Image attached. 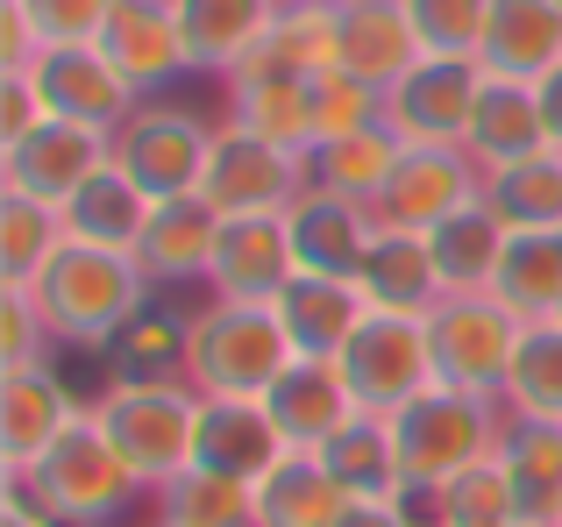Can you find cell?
Here are the masks:
<instances>
[{"instance_id": "44", "label": "cell", "mask_w": 562, "mask_h": 527, "mask_svg": "<svg viewBox=\"0 0 562 527\" xmlns=\"http://www.w3.org/2000/svg\"><path fill=\"white\" fill-rule=\"evenodd\" d=\"M29 22H36L43 43H93L100 29H108L114 0H22Z\"/></svg>"}, {"instance_id": "41", "label": "cell", "mask_w": 562, "mask_h": 527, "mask_svg": "<svg viewBox=\"0 0 562 527\" xmlns=\"http://www.w3.org/2000/svg\"><path fill=\"white\" fill-rule=\"evenodd\" d=\"M427 527H477V520H513V485H506V463L484 457L470 463L463 478H449L441 492H427L420 500Z\"/></svg>"}, {"instance_id": "6", "label": "cell", "mask_w": 562, "mask_h": 527, "mask_svg": "<svg viewBox=\"0 0 562 527\" xmlns=\"http://www.w3.org/2000/svg\"><path fill=\"white\" fill-rule=\"evenodd\" d=\"M214 128L206 114L171 108V100H143L122 128H114V165L143 186L150 200H192L206 186V157H214Z\"/></svg>"}, {"instance_id": "1", "label": "cell", "mask_w": 562, "mask_h": 527, "mask_svg": "<svg viewBox=\"0 0 562 527\" xmlns=\"http://www.w3.org/2000/svg\"><path fill=\"white\" fill-rule=\"evenodd\" d=\"M150 278L128 250H100V243H65L50 264L36 271L29 300H36L43 328H50L57 349H93L108 357V343L128 328V321L150 306Z\"/></svg>"}, {"instance_id": "14", "label": "cell", "mask_w": 562, "mask_h": 527, "mask_svg": "<svg viewBox=\"0 0 562 527\" xmlns=\"http://www.w3.org/2000/svg\"><path fill=\"white\" fill-rule=\"evenodd\" d=\"M477 93H484L477 57H420V65L384 93V122L406 143H463L470 114H477Z\"/></svg>"}, {"instance_id": "23", "label": "cell", "mask_w": 562, "mask_h": 527, "mask_svg": "<svg viewBox=\"0 0 562 527\" xmlns=\"http://www.w3.org/2000/svg\"><path fill=\"white\" fill-rule=\"evenodd\" d=\"M285 457L263 400H200V435H192V463L235 485H257L271 463Z\"/></svg>"}, {"instance_id": "24", "label": "cell", "mask_w": 562, "mask_h": 527, "mask_svg": "<svg viewBox=\"0 0 562 527\" xmlns=\"http://www.w3.org/2000/svg\"><path fill=\"white\" fill-rule=\"evenodd\" d=\"M214 243H221V214L206 208L200 193L192 200H157L150 228L136 243V264L157 292L171 285H206V264H214Z\"/></svg>"}, {"instance_id": "30", "label": "cell", "mask_w": 562, "mask_h": 527, "mask_svg": "<svg viewBox=\"0 0 562 527\" xmlns=\"http://www.w3.org/2000/svg\"><path fill=\"white\" fill-rule=\"evenodd\" d=\"M150 214H157V200L143 193V186L128 179L122 165H108L100 179H86L79 193L65 200L71 243H100V250H128V257H136V243H143V228H150Z\"/></svg>"}, {"instance_id": "48", "label": "cell", "mask_w": 562, "mask_h": 527, "mask_svg": "<svg viewBox=\"0 0 562 527\" xmlns=\"http://www.w3.org/2000/svg\"><path fill=\"white\" fill-rule=\"evenodd\" d=\"M342 527H427L420 500H357L342 514Z\"/></svg>"}, {"instance_id": "19", "label": "cell", "mask_w": 562, "mask_h": 527, "mask_svg": "<svg viewBox=\"0 0 562 527\" xmlns=\"http://www.w3.org/2000/svg\"><path fill=\"white\" fill-rule=\"evenodd\" d=\"M271 314H278V328H285L292 357H321V363H335V357H342V343L363 328L371 300H363L357 278L292 271V285L271 300Z\"/></svg>"}, {"instance_id": "22", "label": "cell", "mask_w": 562, "mask_h": 527, "mask_svg": "<svg viewBox=\"0 0 562 527\" xmlns=\"http://www.w3.org/2000/svg\"><path fill=\"white\" fill-rule=\"evenodd\" d=\"M349 492L335 485V471L306 449H285L271 471L249 485V527H342Z\"/></svg>"}, {"instance_id": "21", "label": "cell", "mask_w": 562, "mask_h": 527, "mask_svg": "<svg viewBox=\"0 0 562 527\" xmlns=\"http://www.w3.org/2000/svg\"><path fill=\"white\" fill-rule=\"evenodd\" d=\"M285 228H292V250H300V271L357 278V264L378 236V214L357 208V200H342V193H328V186H306L285 208Z\"/></svg>"}, {"instance_id": "28", "label": "cell", "mask_w": 562, "mask_h": 527, "mask_svg": "<svg viewBox=\"0 0 562 527\" xmlns=\"http://www.w3.org/2000/svg\"><path fill=\"white\" fill-rule=\"evenodd\" d=\"M463 150L477 157L484 171L520 165V157L549 150V128H541V100H535V86H527V79H492V71H484V93H477V114H470Z\"/></svg>"}, {"instance_id": "33", "label": "cell", "mask_w": 562, "mask_h": 527, "mask_svg": "<svg viewBox=\"0 0 562 527\" xmlns=\"http://www.w3.org/2000/svg\"><path fill=\"white\" fill-rule=\"evenodd\" d=\"M398 157H406V136H398L392 122L357 128V136L321 143V150H314V186L357 200V208H378L384 186H392V171H398Z\"/></svg>"}, {"instance_id": "34", "label": "cell", "mask_w": 562, "mask_h": 527, "mask_svg": "<svg viewBox=\"0 0 562 527\" xmlns=\"http://www.w3.org/2000/svg\"><path fill=\"white\" fill-rule=\"evenodd\" d=\"M321 463L335 471V485H342L349 500H413L406 471H398V449H392V428H384L378 414L349 421V428L321 449Z\"/></svg>"}, {"instance_id": "52", "label": "cell", "mask_w": 562, "mask_h": 527, "mask_svg": "<svg viewBox=\"0 0 562 527\" xmlns=\"http://www.w3.org/2000/svg\"><path fill=\"white\" fill-rule=\"evenodd\" d=\"M306 8H342V0H306Z\"/></svg>"}, {"instance_id": "45", "label": "cell", "mask_w": 562, "mask_h": 527, "mask_svg": "<svg viewBox=\"0 0 562 527\" xmlns=\"http://www.w3.org/2000/svg\"><path fill=\"white\" fill-rule=\"evenodd\" d=\"M50 349L57 343H50V328H43L36 300L0 285V363H36V357H50Z\"/></svg>"}, {"instance_id": "12", "label": "cell", "mask_w": 562, "mask_h": 527, "mask_svg": "<svg viewBox=\"0 0 562 527\" xmlns=\"http://www.w3.org/2000/svg\"><path fill=\"white\" fill-rule=\"evenodd\" d=\"M484 200V165L463 150V143H406V157H398L392 186H384L378 200V228H435L449 222V214L477 208Z\"/></svg>"}, {"instance_id": "5", "label": "cell", "mask_w": 562, "mask_h": 527, "mask_svg": "<svg viewBox=\"0 0 562 527\" xmlns=\"http://www.w3.org/2000/svg\"><path fill=\"white\" fill-rule=\"evenodd\" d=\"M93 428L122 449V463L143 478V492H157L179 471H192L200 392L186 378H171V385H100L93 392Z\"/></svg>"}, {"instance_id": "29", "label": "cell", "mask_w": 562, "mask_h": 527, "mask_svg": "<svg viewBox=\"0 0 562 527\" xmlns=\"http://www.w3.org/2000/svg\"><path fill=\"white\" fill-rule=\"evenodd\" d=\"M498 463L513 485V520L562 527V421H513Z\"/></svg>"}, {"instance_id": "7", "label": "cell", "mask_w": 562, "mask_h": 527, "mask_svg": "<svg viewBox=\"0 0 562 527\" xmlns=\"http://www.w3.org/2000/svg\"><path fill=\"white\" fill-rule=\"evenodd\" d=\"M520 314L492 300V292H449L427 314V357H435V385L456 392H506L513 349H520Z\"/></svg>"}, {"instance_id": "31", "label": "cell", "mask_w": 562, "mask_h": 527, "mask_svg": "<svg viewBox=\"0 0 562 527\" xmlns=\"http://www.w3.org/2000/svg\"><path fill=\"white\" fill-rule=\"evenodd\" d=\"M484 208L513 236H562V150H535L520 165L484 171Z\"/></svg>"}, {"instance_id": "20", "label": "cell", "mask_w": 562, "mask_h": 527, "mask_svg": "<svg viewBox=\"0 0 562 527\" xmlns=\"http://www.w3.org/2000/svg\"><path fill=\"white\" fill-rule=\"evenodd\" d=\"M335 71V8H306V0H285L278 22L257 36V51L228 71V93L243 86H278V79H321Z\"/></svg>"}, {"instance_id": "16", "label": "cell", "mask_w": 562, "mask_h": 527, "mask_svg": "<svg viewBox=\"0 0 562 527\" xmlns=\"http://www.w3.org/2000/svg\"><path fill=\"white\" fill-rule=\"evenodd\" d=\"M93 43L108 51V65L122 71L143 100H165V86H179L192 71L186 29H179V8H171V0H114L108 29H100Z\"/></svg>"}, {"instance_id": "43", "label": "cell", "mask_w": 562, "mask_h": 527, "mask_svg": "<svg viewBox=\"0 0 562 527\" xmlns=\"http://www.w3.org/2000/svg\"><path fill=\"white\" fill-rule=\"evenodd\" d=\"M314 122H321V143H342L357 128H378L384 122V93L349 71H321L314 79Z\"/></svg>"}, {"instance_id": "37", "label": "cell", "mask_w": 562, "mask_h": 527, "mask_svg": "<svg viewBox=\"0 0 562 527\" xmlns=\"http://www.w3.org/2000/svg\"><path fill=\"white\" fill-rule=\"evenodd\" d=\"M498 400H506L513 421H562V314L520 328V349H513Z\"/></svg>"}, {"instance_id": "11", "label": "cell", "mask_w": 562, "mask_h": 527, "mask_svg": "<svg viewBox=\"0 0 562 527\" xmlns=\"http://www.w3.org/2000/svg\"><path fill=\"white\" fill-rule=\"evenodd\" d=\"M114 165V136L93 122H43L36 136L8 143L0 150V193H22V200H43V208H65L86 179Z\"/></svg>"}, {"instance_id": "42", "label": "cell", "mask_w": 562, "mask_h": 527, "mask_svg": "<svg viewBox=\"0 0 562 527\" xmlns=\"http://www.w3.org/2000/svg\"><path fill=\"white\" fill-rule=\"evenodd\" d=\"M406 14H413V29H420L427 57H477L492 0H406Z\"/></svg>"}, {"instance_id": "8", "label": "cell", "mask_w": 562, "mask_h": 527, "mask_svg": "<svg viewBox=\"0 0 562 527\" xmlns=\"http://www.w3.org/2000/svg\"><path fill=\"white\" fill-rule=\"evenodd\" d=\"M306 186H314V157L278 150L257 128H243L235 114H221L214 157H206V186H200V200L221 222H228V214H285Z\"/></svg>"}, {"instance_id": "27", "label": "cell", "mask_w": 562, "mask_h": 527, "mask_svg": "<svg viewBox=\"0 0 562 527\" xmlns=\"http://www.w3.org/2000/svg\"><path fill=\"white\" fill-rule=\"evenodd\" d=\"M171 8H179L192 71H200V79H228V71L257 51L263 29L278 22L285 0H171Z\"/></svg>"}, {"instance_id": "47", "label": "cell", "mask_w": 562, "mask_h": 527, "mask_svg": "<svg viewBox=\"0 0 562 527\" xmlns=\"http://www.w3.org/2000/svg\"><path fill=\"white\" fill-rule=\"evenodd\" d=\"M36 51H43V36H36V22H29V8L22 0H0V71L29 65Z\"/></svg>"}, {"instance_id": "15", "label": "cell", "mask_w": 562, "mask_h": 527, "mask_svg": "<svg viewBox=\"0 0 562 527\" xmlns=\"http://www.w3.org/2000/svg\"><path fill=\"white\" fill-rule=\"evenodd\" d=\"M300 271V250H292L285 214H228L214 243V264H206V300H249L271 306L278 292Z\"/></svg>"}, {"instance_id": "51", "label": "cell", "mask_w": 562, "mask_h": 527, "mask_svg": "<svg viewBox=\"0 0 562 527\" xmlns=\"http://www.w3.org/2000/svg\"><path fill=\"white\" fill-rule=\"evenodd\" d=\"M477 527H520V520H477Z\"/></svg>"}, {"instance_id": "46", "label": "cell", "mask_w": 562, "mask_h": 527, "mask_svg": "<svg viewBox=\"0 0 562 527\" xmlns=\"http://www.w3.org/2000/svg\"><path fill=\"white\" fill-rule=\"evenodd\" d=\"M43 122H50V108H43L36 79H29L22 65L0 71V150H8V143H22V136H36Z\"/></svg>"}, {"instance_id": "36", "label": "cell", "mask_w": 562, "mask_h": 527, "mask_svg": "<svg viewBox=\"0 0 562 527\" xmlns=\"http://www.w3.org/2000/svg\"><path fill=\"white\" fill-rule=\"evenodd\" d=\"M492 300L520 321L562 314V236H506V257L492 271Z\"/></svg>"}, {"instance_id": "9", "label": "cell", "mask_w": 562, "mask_h": 527, "mask_svg": "<svg viewBox=\"0 0 562 527\" xmlns=\"http://www.w3.org/2000/svg\"><path fill=\"white\" fill-rule=\"evenodd\" d=\"M342 378L357 414L392 421L406 400H420L435 385V357H427V314H363V328L342 343Z\"/></svg>"}, {"instance_id": "10", "label": "cell", "mask_w": 562, "mask_h": 527, "mask_svg": "<svg viewBox=\"0 0 562 527\" xmlns=\"http://www.w3.org/2000/svg\"><path fill=\"white\" fill-rule=\"evenodd\" d=\"M93 414V400H79L57 357L36 363H0V471L22 478L43 449H57L79 421Z\"/></svg>"}, {"instance_id": "26", "label": "cell", "mask_w": 562, "mask_h": 527, "mask_svg": "<svg viewBox=\"0 0 562 527\" xmlns=\"http://www.w3.org/2000/svg\"><path fill=\"white\" fill-rule=\"evenodd\" d=\"M477 65L492 79H549L562 65V0H492Z\"/></svg>"}, {"instance_id": "17", "label": "cell", "mask_w": 562, "mask_h": 527, "mask_svg": "<svg viewBox=\"0 0 562 527\" xmlns=\"http://www.w3.org/2000/svg\"><path fill=\"white\" fill-rule=\"evenodd\" d=\"M420 29H413L406 0H342L335 8V71L392 93L413 65H420Z\"/></svg>"}, {"instance_id": "2", "label": "cell", "mask_w": 562, "mask_h": 527, "mask_svg": "<svg viewBox=\"0 0 562 527\" xmlns=\"http://www.w3.org/2000/svg\"><path fill=\"white\" fill-rule=\"evenodd\" d=\"M392 449H398V471H406L413 500L441 492L449 478H463L470 463L498 457L506 449V400L498 392H456V385H427L420 400H406L392 421Z\"/></svg>"}, {"instance_id": "13", "label": "cell", "mask_w": 562, "mask_h": 527, "mask_svg": "<svg viewBox=\"0 0 562 527\" xmlns=\"http://www.w3.org/2000/svg\"><path fill=\"white\" fill-rule=\"evenodd\" d=\"M22 71L36 79L43 108H50L57 122H93V128H108V136H114V128L143 108V93L108 65L100 43H43Z\"/></svg>"}, {"instance_id": "39", "label": "cell", "mask_w": 562, "mask_h": 527, "mask_svg": "<svg viewBox=\"0 0 562 527\" xmlns=\"http://www.w3.org/2000/svg\"><path fill=\"white\" fill-rule=\"evenodd\" d=\"M228 114H235L243 128H257L263 143H278V150H300V157H314V150H321V122H314V79L243 86V93H228Z\"/></svg>"}, {"instance_id": "32", "label": "cell", "mask_w": 562, "mask_h": 527, "mask_svg": "<svg viewBox=\"0 0 562 527\" xmlns=\"http://www.w3.org/2000/svg\"><path fill=\"white\" fill-rule=\"evenodd\" d=\"M506 236H513V228L498 222L484 200L427 228V250H435L441 292H492V271H498V257H506Z\"/></svg>"}, {"instance_id": "50", "label": "cell", "mask_w": 562, "mask_h": 527, "mask_svg": "<svg viewBox=\"0 0 562 527\" xmlns=\"http://www.w3.org/2000/svg\"><path fill=\"white\" fill-rule=\"evenodd\" d=\"M0 527H57V520L43 514V506L29 500L22 485H8V492H0Z\"/></svg>"}, {"instance_id": "18", "label": "cell", "mask_w": 562, "mask_h": 527, "mask_svg": "<svg viewBox=\"0 0 562 527\" xmlns=\"http://www.w3.org/2000/svg\"><path fill=\"white\" fill-rule=\"evenodd\" d=\"M263 414H271V428H278V442H285V449H306V457H321V449H328L335 435L357 421V400H349L342 363L292 357V371L278 378L271 392H263Z\"/></svg>"}, {"instance_id": "4", "label": "cell", "mask_w": 562, "mask_h": 527, "mask_svg": "<svg viewBox=\"0 0 562 527\" xmlns=\"http://www.w3.org/2000/svg\"><path fill=\"white\" fill-rule=\"evenodd\" d=\"M8 485H22L57 527H114L136 500H150L143 478L122 463V449L93 428V414H86L57 449H43L22 478H8Z\"/></svg>"}, {"instance_id": "38", "label": "cell", "mask_w": 562, "mask_h": 527, "mask_svg": "<svg viewBox=\"0 0 562 527\" xmlns=\"http://www.w3.org/2000/svg\"><path fill=\"white\" fill-rule=\"evenodd\" d=\"M65 243H71L65 208H43V200L0 193V285H8V292H29V285H36V271L65 250Z\"/></svg>"}, {"instance_id": "40", "label": "cell", "mask_w": 562, "mask_h": 527, "mask_svg": "<svg viewBox=\"0 0 562 527\" xmlns=\"http://www.w3.org/2000/svg\"><path fill=\"white\" fill-rule=\"evenodd\" d=\"M157 500V527H249V485L235 478H214V471H179L171 485L150 492Z\"/></svg>"}, {"instance_id": "35", "label": "cell", "mask_w": 562, "mask_h": 527, "mask_svg": "<svg viewBox=\"0 0 562 527\" xmlns=\"http://www.w3.org/2000/svg\"><path fill=\"white\" fill-rule=\"evenodd\" d=\"M100 363H108V385H171V378H186V314L143 306L108 343Z\"/></svg>"}, {"instance_id": "49", "label": "cell", "mask_w": 562, "mask_h": 527, "mask_svg": "<svg viewBox=\"0 0 562 527\" xmlns=\"http://www.w3.org/2000/svg\"><path fill=\"white\" fill-rule=\"evenodd\" d=\"M535 100H541V128H549V150H562V65L549 79H535Z\"/></svg>"}, {"instance_id": "3", "label": "cell", "mask_w": 562, "mask_h": 527, "mask_svg": "<svg viewBox=\"0 0 562 527\" xmlns=\"http://www.w3.org/2000/svg\"><path fill=\"white\" fill-rule=\"evenodd\" d=\"M292 371V343L271 306L200 300L186 314V385L200 400H263Z\"/></svg>"}, {"instance_id": "25", "label": "cell", "mask_w": 562, "mask_h": 527, "mask_svg": "<svg viewBox=\"0 0 562 527\" xmlns=\"http://www.w3.org/2000/svg\"><path fill=\"white\" fill-rule=\"evenodd\" d=\"M357 285L378 314H435V306L449 300L420 228H378L363 264H357Z\"/></svg>"}]
</instances>
